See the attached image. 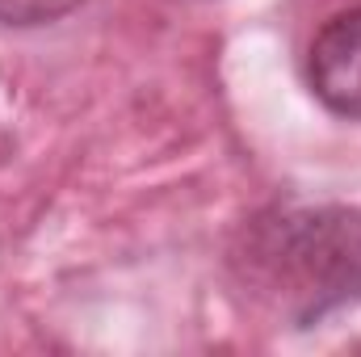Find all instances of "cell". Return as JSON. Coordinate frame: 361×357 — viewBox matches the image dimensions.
Instances as JSON below:
<instances>
[{"label": "cell", "mask_w": 361, "mask_h": 357, "mask_svg": "<svg viewBox=\"0 0 361 357\" xmlns=\"http://www.w3.org/2000/svg\"><path fill=\"white\" fill-rule=\"evenodd\" d=\"M85 0H0V25H47Z\"/></svg>", "instance_id": "3957f363"}, {"label": "cell", "mask_w": 361, "mask_h": 357, "mask_svg": "<svg viewBox=\"0 0 361 357\" xmlns=\"http://www.w3.org/2000/svg\"><path fill=\"white\" fill-rule=\"evenodd\" d=\"M311 92L341 118H361V4L336 13L307 51Z\"/></svg>", "instance_id": "7a4b0ae2"}, {"label": "cell", "mask_w": 361, "mask_h": 357, "mask_svg": "<svg viewBox=\"0 0 361 357\" xmlns=\"http://www.w3.org/2000/svg\"><path fill=\"white\" fill-rule=\"evenodd\" d=\"M240 261L265 303L311 324L361 294V210H302L261 223Z\"/></svg>", "instance_id": "6da1fadb"}]
</instances>
